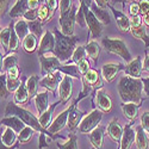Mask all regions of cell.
Segmentation results:
<instances>
[{"label": "cell", "mask_w": 149, "mask_h": 149, "mask_svg": "<svg viewBox=\"0 0 149 149\" xmlns=\"http://www.w3.org/2000/svg\"><path fill=\"white\" fill-rule=\"evenodd\" d=\"M122 103H137L142 104L143 82L141 78H132L129 75L123 77L117 86Z\"/></svg>", "instance_id": "obj_1"}, {"label": "cell", "mask_w": 149, "mask_h": 149, "mask_svg": "<svg viewBox=\"0 0 149 149\" xmlns=\"http://www.w3.org/2000/svg\"><path fill=\"white\" fill-rule=\"evenodd\" d=\"M5 116H17L18 118H20L24 123L26 124V125L33 128L36 131H38V132H44V134H48L53 140H56V139H63V136H61V135H54L52 132H49V130L44 129L42 127V124L40 123L38 118H36L30 111L25 110V109H23L20 107L18 104H16L15 102H11L6 105L5 107Z\"/></svg>", "instance_id": "obj_2"}, {"label": "cell", "mask_w": 149, "mask_h": 149, "mask_svg": "<svg viewBox=\"0 0 149 149\" xmlns=\"http://www.w3.org/2000/svg\"><path fill=\"white\" fill-rule=\"evenodd\" d=\"M54 35H55V50L54 54L57 56V58L67 63L69 61V58L72 57L74 50H75V45L79 41V38L77 36H67L65 33H62L61 30H58L57 28L54 29Z\"/></svg>", "instance_id": "obj_3"}, {"label": "cell", "mask_w": 149, "mask_h": 149, "mask_svg": "<svg viewBox=\"0 0 149 149\" xmlns=\"http://www.w3.org/2000/svg\"><path fill=\"white\" fill-rule=\"evenodd\" d=\"M80 10H82L84 12V17H85V22H86V26L88 28L90 31V37L92 40L94 38H99L103 33V29H104V24L99 20L94 13L91 11V8L85 4L84 0H80Z\"/></svg>", "instance_id": "obj_4"}, {"label": "cell", "mask_w": 149, "mask_h": 149, "mask_svg": "<svg viewBox=\"0 0 149 149\" xmlns=\"http://www.w3.org/2000/svg\"><path fill=\"white\" fill-rule=\"evenodd\" d=\"M102 45L107 53L116 54L119 57H122L124 61L130 62L132 60L125 42L120 38H109V37H105V38L102 40Z\"/></svg>", "instance_id": "obj_5"}, {"label": "cell", "mask_w": 149, "mask_h": 149, "mask_svg": "<svg viewBox=\"0 0 149 149\" xmlns=\"http://www.w3.org/2000/svg\"><path fill=\"white\" fill-rule=\"evenodd\" d=\"M104 112L98 107H94L90 113H86L82 120L80 122V125L78 128L80 134H90L92 130H94L103 119Z\"/></svg>", "instance_id": "obj_6"}, {"label": "cell", "mask_w": 149, "mask_h": 149, "mask_svg": "<svg viewBox=\"0 0 149 149\" xmlns=\"http://www.w3.org/2000/svg\"><path fill=\"white\" fill-rule=\"evenodd\" d=\"M77 13H78V6L73 4V7L63 15H60L58 23H60V30L62 33L67 36H74V25L77 23Z\"/></svg>", "instance_id": "obj_7"}, {"label": "cell", "mask_w": 149, "mask_h": 149, "mask_svg": "<svg viewBox=\"0 0 149 149\" xmlns=\"http://www.w3.org/2000/svg\"><path fill=\"white\" fill-rule=\"evenodd\" d=\"M131 23V30L130 32L132 33V36L135 38H139L141 40L144 45H146V50L149 48V35L147 33L146 26H143V18L141 15L139 16H134L130 19Z\"/></svg>", "instance_id": "obj_8"}, {"label": "cell", "mask_w": 149, "mask_h": 149, "mask_svg": "<svg viewBox=\"0 0 149 149\" xmlns=\"http://www.w3.org/2000/svg\"><path fill=\"white\" fill-rule=\"evenodd\" d=\"M63 75L65 74L61 70H55V72H52V73H48L47 75H44L41 79L40 86L43 88H45V90H48L49 92H52L53 94H55V92L58 88L62 79H63Z\"/></svg>", "instance_id": "obj_9"}, {"label": "cell", "mask_w": 149, "mask_h": 149, "mask_svg": "<svg viewBox=\"0 0 149 149\" xmlns=\"http://www.w3.org/2000/svg\"><path fill=\"white\" fill-rule=\"evenodd\" d=\"M73 93V78L65 74L58 86V100L61 104H67L72 99Z\"/></svg>", "instance_id": "obj_10"}, {"label": "cell", "mask_w": 149, "mask_h": 149, "mask_svg": "<svg viewBox=\"0 0 149 149\" xmlns=\"http://www.w3.org/2000/svg\"><path fill=\"white\" fill-rule=\"evenodd\" d=\"M93 99L95 100L94 105L98 106L99 110H102L104 113H109L112 110V100L109 97V94L105 92V90L102 87L97 91H93Z\"/></svg>", "instance_id": "obj_11"}, {"label": "cell", "mask_w": 149, "mask_h": 149, "mask_svg": "<svg viewBox=\"0 0 149 149\" xmlns=\"http://www.w3.org/2000/svg\"><path fill=\"white\" fill-rule=\"evenodd\" d=\"M78 103L75 100L72 102V110H70V113L68 117V124H67V129L69 132H75L80 125V122L82 120V118L85 117L86 112L84 111H80L77 107Z\"/></svg>", "instance_id": "obj_12"}, {"label": "cell", "mask_w": 149, "mask_h": 149, "mask_svg": "<svg viewBox=\"0 0 149 149\" xmlns=\"http://www.w3.org/2000/svg\"><path fill=\"white\" fill-rule=\"evenodd\" d=\"M70 110H72V104L69 105V107H67L66 110H63L62 112L53 120V123L50 124V127L48 128L49 132H52L54 135H57L61 130H63L67 124H68V117L70 113Z\"/></svg>", "instance_id": "obj_13"}, {"label": "cell", "mask_w": 149, "mask_h": 149, "mask_svg": "<svg viewBox=\"0 0 149 149\" xmlns=\"http://www.w3.org/2000/svg\"><path fill=\"white\" fill-rule=\"evenodd\" d=\"M55 43H56V41H55L54 32H50L49 30H45L43 37L41 38V42L38 44V50H37L38 56L44 55L45 53H54Z\"/></svg>", "instance_id": "obj_14"}, {"label": "cell", "mask_w": 149, "mask_h": 149, "mask_svg": "<svg viewBox=\"0 0 149 149\" xmlns=\"http://www.w3.org/2000/svg\"><path fill=\"white\" fill-rule=\"evenodd\" d=\"M134 127V120H131L129 124H127L123 128V136L119 143V149H130L134 142L136 141V131L132 129Z\"/></svg>", "instance_id": "obj_15"}, {"label": "cell", "mask_w": 149, "mask_h": 149, "mask_svg": "<svg viewBox=\"0 0 149 149\" xmlns=\"http://www.w3.org/2000/svg\"><path fill=\"white\" fill-rule=\"evenodd\" d=\"M107 8H110L111 12H112V15L115 16V19H116V23H117V26H118V29L120 30V32H123V33L130 32V30H131L130 18H128L123 13V12L117 11V10L112 6V4H109Z\"/></svg>", "instance_id": "obj_16"}, {"label": "cell", "mask_w": 149, "mask_h": 149, "mask_svg": "<svg viewBox=\"0 0 149 149\" xmlns=\"http://www.w3.org/2000/svg\"><path fill=\"white\" fill-rule=\"evenodd\" d=\"M124 68L125 65L123 63H106L102 67V78L106 82H111L115 80L116 75L120 70H124Z\"/></svg>", "instance_id": "obj_17"}, {"label": "cell", "mask_w": 149, "mask_h": 149, "mask_svg": "<svg viewBox=\"0 0 149 149\" xmlns=\"http://www.w3.org/2000/svg\"><path fill=\"white\" fill-rule=\"evenodd\" d=\"M143 69V63H142V57L141 56H136L134 60L125 65L124 72L127 73V75L132 77V78H142L141 77V72Z\"/></svg>", "instance_id": "obj_18"}, {"label": "cell", "mask_w": 149, "mask_h": 149, "mask_svg": "<svg viewBox=\"0 0 149 149\" xmlns=\"http://www.w3.org/2000/svg\"><path fill=\"white\" fill-rule=\"evenodd\" d=\"M104 136H105V128L102 125H98L94 130H92L88 134V140L92 143V146L95 147L97 149H103Z\"/></svg>", "instance_id": "obj_19"}, {"label": "cell", "mask_w": 149, "mask_h": 149, "mask_svg": "<svg viewBox=\"0 0 149 149\" xmlns=\"http://www.w3.org/2000/svg\"><path fill=\"white\" fill-rule=\"evenodd\" d=\"M33 99H35V105L37 109V112H38V116L42 115L44 111L50 106L49 105V91L48 90L38 92Z\"/></svg>", "instance_id": "obj_20"}, {"label": "cell", "mask_w": 149, "mask_h": 149, "mask_svg": "<svg viewBox=\"0 0 149 149\" xmlns=\"http://www.w3.org/2000/svg\"><path fill=\"white\" fill-rule=\"evenodd\" d=\"M107 135L112 140L113 142L120 143L122 140V136H123V128L119 125V123L117 120V118H113L109 123V127H107Z\"/></svg>", "instance_id": "obj_21"}, {"label": "cell", "mask_w": 149, "mask_h": 149, "mask_svg": "<svg viewBox=\"0 0 149 149\" xmlns=\"http://www.w3.org/2000/svg\"><path fill=\"white\" fill-rule=\"evenodd\" d=\"M29 99H30V95H29V92H28V88H26V79L23 78L22 85L19 86V88L15 92L13 102L16 104H18V105H24V104H26L29 102Z\"/></svg>", "instance_id": "obj_22"}, {"label": "cell", "mask_w": 149, "mask_h": 149, "mask_svg": "<svg viewBox=\"0 0 149 149\" xmlns=\"http://www.w3.org/2000/svg\"><path fill=\"white\" fill-rule=\"evenodd\" d=\"M1 124L4 127L12 128L17 134H19L24 128L26 127V124L24 123L20 118H18L17 116H5L4 118H1Z\"/></svg>", "instance_id": "obj_23"}, {"label": "cell", "mask_w": 149, "mask_h": 149, "mask_svg": "<svg viewBox=\"0 0 149 149\" xmlns=\"http://www.w3.org/2000/svg\"><path fill=\"white\" fill-rule=\"evenodd\" d=\"M122 111L123 115L125 118H128L129 120H135L137 118L139 115V110L142 106V104H137V103H122Z\"/></svg>", "instance_id": "obj_24"}, {"label": "cell", "mask_w": 149, "mask_h": 149, "mask_svg": "<svg viewBox=\"0 0 149 149\" xmlns=\"http://www.w3.org/2000/svg\"><path fill=\"white\" fill-rule=\"evenodd\" d=\"M82 78L87 81L94 91L99 90V88H102L103 87V81H102V77H100V74H99L95 69H90L87 73L85 74V75H82Z\"/></svg>", "instance_id": "obj_25"}, {"label": "cell", "mask_w": 149, "mask_h": 149, "mask_svg": "<svg viewBox=\"0 0 149 149\" xmlns=\"http://www.w3.org/2000/svg\"><path fill=\"white\" fill-rule=\"evenodd\" d=\"M28 10H29L28 0H17L15 6L10 10L8 15L11 18H22Z\"/></svg>", "instance_id": "obj_26"}, {"label": "cell", "mask_w": 149, "mask_h": 149, "mask_svg": "<svg viewBox=\"0 0 149 149\" xmlns=\"http://www.w3.org/2000/svg\"><path fill=\"white\" fill-rule=\"evenodd\" d=\"M38 38L33 35V33H29L25 38H24V41L22 42V45H23V49L25 50L28 54H33L36 53L37 50H38V41H37Z\"/></svg>", "instance_id": "obj_27"}, {"label": "cell", "mask_w": 149, "mask_h": 149, "mask_svg": "<svg viewBox=\"0 0 149 149\" xmlns=\"http://www.w3.org/2000/svg\"><path fill=\"white\" fill-rule=\"evenodd\" d=\"M91 11L94 13V16L100 20L104 25H109L110 24V22H111V19H110V13H109V11L106 10V8H102V7H99L97 4H95V1L93 0L92 1V5H91Z\"/></svg>", "instance_id": "obj_28"}, {"label": "cell", "mask_w": 149, "mask_h": 149, "mask_svg": "<svg viewBox=\"0 0 149 149\" xmlns=\"http://www.w3.org/2000/svg\"><path fill=\"white\" fill-rule=\"evenodd\" d=\"M58 103H60V100L56 102V103H54V104H50V106H49L42 115L38 116V120H40V123L42 124V127H43L44 129H48L49 127H50V124L53 123V122H52L53 113H54L55 107L58 105Z\"/></svg>", "instance_id": "obj_29"}, {"label": "cell", "mask_w": 149, "mask_h": 149, "mask_svg": "<svg viewBox=\"0 0 149 149\" xmlns=\"http://www.w3.org/2000/svg\"><path fill=\"white\" fill-rule=\"evenodd\" d=\"M136 147L137 149H148L149 137L142 125L136 127Z\"/></svg>", "instance_id": "obj_30"}, {"label": "cell", "mask_w": 149, "mask_h": 149, "mask_svg": "<svg viewBox=\"0 0 149 149\" xmlns=\"http://www.w3.org/2000/svg\"><path fill=\"white\" fill-rule=\"evenodd\" d=\"M85 47H86V52H87V56L93 60L94 65H97L99 55H100V45L98 44L97 41L91 40L90 42H87V44H86Z\"/></svg>", "instance_id": "obj_31"}, {"label": "cell", "mask_w": 149, "mask_h": 149, "mask_svg": "<svg viewBox=\"0 0 149 149\" xmlns=\"http://www.w3.org/2000/svg\"><path fill=\"white\" fill-rule=\"evenodd\" d=\"M18 142V134L10 127H5L4 132L1 134V143L6 146H13Z\"/></svg>", "instance_id": "obj_32"}, {"label": "cell", "mask_w": 149, "mask_h": 149, "mask_svg": "<svg viewBox=\"0 0 149 149\" xmlns=\"http://www.w3.org/2000/svg\"><path fill=\"white\" fill-rule=\"evenodd\" d=\"M40 82H41V77H38V75H31L26 79V88H28L30 99L35 98L36 94L38 93Z\"/></svg>", "instance_id": "obj_33"}, {"label": "cell", "mask_w": 149, "mask_h": 149, "mask_svg": "<svg viewBox=\"0 0 149 149\" xmlns=\"http://www.w3.org/2000/svg\"><path fill=\"white\" fill-rule=\"evenodd\" d=\"M15 30L19 37L20 42L24 41V38L30 33V29H29V23L25 19H20L18 22L15 23Z\"/></svg>", "instance_id": "obj_34"}, {"label": "cell", "mask_w": 149, "mask_h": 149, "mask_svg": "<svg viewBox=\"0 0 149 149\" xmlns=\"http://www.w3.org/2000/svg\"><path fill=\"white\" fill-rule=\"evenodd\" d=\"M10 41H11V26L8 25L5 29H1L0 32V43H1V48H4V56L10 54Z\"/></svg>", "instance_id": "obj_35"}, {"label": "cell", "mask_w": 149, "mask_h": 149, "mask_svg": "<svg viewBox=\"0 0 149 149\" xmlns=\"http://www.w3.org/2000/svg\"><path fill=\"white\" fill-rule=\"evenodd\" d=\"M17 62H18V58H17V54H16V53H10V54H7L6 56H4V58H3L1 73H6L10 68L17 66Z\"/></svg>", "instance_id": "obj_36"}, {"label": "cell", "mask_w": 149, "mask_h": 149, "mask_svg": "<svg viewBox=\"0 0 149 149\" xmlns=\"http://www.w3.org/2000/svg\"><path fill=\"white\" fill-rule=\"evenodd\" d=\"M77 141H78V136L75 135V132H69L68 134V140L63 143L57 142L56 147L58 149H78Z\"/></svg>", "instance_id": "obj_37"}, {"label": "cell", "mask_w": 149, "mask_h": 149, "mask_svg": "<svg viewBox=\"0 0 149 149\" xmlns=\"http://www.w3.org/2000/svg\"><path fill=\"white\" fill-rule=\"evenodd\" d=\"M29 23V29L30 32L33 33L37 38H42L43 35H44V30H43V23L40 19H36L32 22H28Z\"/></svg>", "instance_id": "obj_38"}, {"label": "cell", "mask_w": 149, "mask_h": 149, "mask_svg": "<svg viewBox=\"0 0 149 149\" xmlns=\"http://www.w3.org/2000/svg\"><path fill=\"white\" fill-rule=\"evenodd\" d=\"M36 130L29 125H26L25 128H24L19 134H18V141L22 143V144H25L28 142L31 141V139L33 137V135H35Z\"/></svg>", "instance_id": "obj_39"}, {"label": "cell", "mask_w": 149, "mask_h": 149, "mask_svg": "<svg viewBox=\"0 0 149 149\" xmlns=\"http://www.w3.org/2000/svg\"><path fill=\"white\" fill-rule=\"evenodd\" d=\"M87 56V52H86V47L85 45H79L75 48L73 55H72V61L67 62V63H79L80 61L85 60Z\"/></svg>", "instance_id": "obj_40"}, {"label": "cell", "mask_w": 149, "mask_h": 149, "mask_svg": "<svg viewBox=\"0 0 149 149\" xmlns=\"http://www.w3.org/2000/svg\"><path fill=\"white\" fill-rule=\"evenodd\" d=\"M10 26H11V41H10V53H16L18 50V48H19V37L15 30V23L12 22L10 24Z\"/></svg>", "instance_id": "obj_41"}, {"label": "cell", "mask_w": 149, "mask_h": 149, "mask_svg": "<svg viewBox=\"0 0 149 149\" xmlns=\"http://www.w3.org/2000/svg\"><path fill=\"white\" fill-rule=\"evenodd\" d=\"M37 11H38V19H40L43 24L48 23L49 20H52L53 15H52V11H50V8L48 7V5H47V4L41 5V6H40V8L37 10Z\"/></svg>", "instance_id": "obj_42"}, {"label": "cell", "mask_w": 149, "mask_h": 149, "mask_svg": "<svg viewBox=\"0 0 149 149\" xmlns=\"http://www.w3.org/2000/svg\"><path fill=\"white\" fill-rule=\"evenodd\" d=\"M10 93L11 92L7 87V75L6 73H1L0 74V95H1V99H6Z\"/></svg>", "instance_id": "obj_43"}, {"label": "cell", "mask_w": 149, "mask_h": 149, "mask_svg": "<svg viewBox=\"0 0 149 149\" xmlns=\"http://www.w3.org/2000/svg\"><path fill=\"white\" fill-rule=\"evenodd\" d=\"M52 140L53 139L48 134L40 132V136H38V148L40 149L49 148V146H50V143H52Z\"/></svg>", "instance_id": "obj_44"}, {"label": "cell", "mask_w": 149, "mask_h": 149, "mask_svg": "<svg viewBox=\"0 0 149 149\" xmlns=\"http://www.w3.org/2000/svg\"><path fill=\"white\" fill-rule=\"evenodd\" d=\"M22 82H23V78L12 79V78L7 77V87H8V91L10 92H16L19 88V86L22 85Z\"/></svg>", "instance_id": "obj_45"}, {"label": "cell", "mask_w": 149, "mask_h": 149, "mask_svg": "<svg viewBox=\"0 0 149 149\" xmlns=\"http://www.w3.org/2000/svg\"><path fill=\"white\" fill-rule=\"evenodd\" d=\"M60 15H63L66 12H68L72 7H73V4H72V0H60Z\"/></svg>", "instance_id": "obj_46"}, {"label": "cell", "mask_w": 149, "mask_h": 149, "mask_svg": "<svg viewBox=\"0 0 149 149\" xmlns=\"http://www.w3.org/2000/svg\"><path fill=\"white\" fill-rule=\"evenodd\" d=\"M23 19H25L26 22H32L38 19V11L37 10H28L25 12V15L23 16Z\"/></svg>", "instance_id": "obj_47"}, {"label": "cell", "mask_w": 149, "mask_h": 149, "mask_svg": "<svg viewBox=\"0 0 149 149\" xmlns=\"http://www.w3.org/2000/svg\"><path fill=\"white\" fill-rule=\"evenodd\" d=\"M78 65V68H79V72L81 73V75H85L86 73H87L90 69H91V66H90V62L87 61V60H82V61H80L79 63H77Z\"/></svg>", "instance_id": "obj_48"}, {"label": "cell", "mask_w": 149, "mask_h": 149, "mask_svg": "<svg viewBox=\"0 0 149 149\" xmlns=\"http://www.w3.org/2000/svg\"><path fill=\"white\" fill-rule=\"evenodd\" d=\"M141 125L143 127L144 131L147 132L148 137H149V112L148 111L143 112V115L141 116Z\"/></svg>", "instance_id": "obj_49"}, {"label": "cell", "mask_w": 149, "mask_h": 149, "mask_svg": "<svg viewBox=\"0 0 149 149\" xmlns=\"http://www.w3.org/2000/svg\"><path fill=\"white\" fill-rule=\"evenodd\" d=\"M6 75L8 78H12V79H17V78H20V69L18 68V66H15L10 68L7 72H6Z\"/></svg>", "instance_id": "obj_50"}, {"label": "cell", "mask_w": 149, "mask_h": 149, "mask_svg": "<svg viewBox=\"0 0 149 149\" xmlns=\"http://www.w3.org/2000/svg\"><path fill=\"white\" fill-rule=\"evenodd\" d=\"M139 5H140L141 16H144L146 13L149 12V0H140Z\"/></svg>", "instance_id": "obj_51"}, {"label": "cell", "mask_w": 149, "mask_h": 149, "mask_svg": "<svg viewBox=\"0 0 149 149\" xmlns=\"http://www.w3.org/2000/svg\"><path fill=\"white\" fill-rule=\"evenodd\" d=\"M129 12H130L131 17L141 15V11H140V5H139V3H131V4H130Z\"/></svg>", "instance_id": "obj_52"}, {"label": "cell", "mask_w": 149, "mask_h": 149, "mask_svg": "<svg viewBox=\"0 0 149 149\" xmlns=\"http://www.w3.org/2000/svg\"><path fill=\"white\" fill-rule=\"evenodd\" d=\"M47 5H48V7H49V8H50L52 15L54 16L55 11H56V10H57V7L60 6V1H58V0H47Z\"/></svg>", "instance_id": "obj_53"}, {"label": "cell", "mask_w": 149, "mask_h": 149, "mask_svg": "<svg viewBox=\"0 0 149 149\" xmlns=\"http://www.w3.org/2000/svg\"><path fill=\"white\" fill-rule=\"evenodd\" d=\"M10 1H11V0H0V10H1V11H0V16H1V17H4L5 13L7 12Z\"/></svg>", "instance_id": "obj_54"}, {"label": "cell", "mask_w": 149, "mask_h": 149, "mask_svg": "<svg viewBox=\"0 0 149 149\" xmlns=\"http://www.w3.org/2000/svg\"><path fill=\"white\" fill-rule=\"evenodd\" d=\"M28 5H29V10H38L41 3L40 0H28Z\"/></svg>", "instance_id": "obj_55"}, {"label": "cell", "mask_w": 149, "mask_h": 149, "mask_svg": "<svg viewBox=\"0 0 149 149\" xmlns=\"http://www.w3.org/2000/svg\"><path fill=\"white\" fill-rule=\"evenodd\" d=\"M140 0H111L112 5L115 4H122L123 6H125V4H131V3H139Z\"/></svg>", "instance_id": "obj_56"}, {"label": "cell", "mask_w": 149, "mask_h": 149, "mask_svg": "<svg viewBox=\"0 0 149 149\" xmlns=\"http://www.w3.org/2000/svg\"><path fill=\"white\" fill-rule=\"evenodd\" d=\"M142 82H143V90L147 97H149V77L148 78H141Z\"/></svg>", "instance_id": "obj_57"}, {"label": "cell", "mask_w": 149, "mask_h": 149, "mask_svg": "<svg viewBox=\"0 0 149 149\" xmlns=\"http://www.w3.org/2000/svg\"><path fill=\"white\" fill-rule=\"evenodd\" d=\"M94 1L99 7H102V8H107V6L110 4V0H94Z\"/></svg>", "instance_id": "obj_58"}, {"label": "cell", "mask_w": 149, "mask_h": 149, "mask_svg": "<svg viewBox=\"0 0 149 149\" xmlns=\"http://www.w3.org/2000/svg\"><path fill=\"white\" fill-rule=\"evenodd\" d=\"M143 70L149 73V54H147V52H146V58L143 61Z\"/></svg>", "instance_id": "obj_59"}, {"label": "cell", "mask_w": 149, "mask_h": 149, "mask_svg": "<svg viewBox=\"0 0 149 149\" xmlns=\"http://www.w3.org/2000/svg\"><path fill=\"white\" fill-rule=\"evenodd\" d=\"M19 144H20L19 141H18L16 144H13V146H6V144L1 143V146H0V149H17V148L19 147Z\"/></svg>", "instance_id": "obj_60"}, {"label": "cell", "mask_w": 149, "mask_h": 149, "mask_svg": "<svg viewBox=\"0 0 149 149\" xmlns=\"http://www.w3.org/2000/svg\"><path fill=\"white\" fill-rule=\"evenodd\" d=\"M142 18H143V24L149 28V12H148V13H146L144 16H142Z\"/></svg>", "instance_id": "obj_61"}, {"label": "cell", "mask_w": 149, "mask_h": 149, "mask_svg": "<svg viewBox=\"0 0 149 149\" xmlns=\"http://www.w3.org/2000/svg\"><path fill=\"white\" fill-rule=\"evenodd\" d=\"M40 3H41V5H43V4H47V0H40Z\"/></svg>", "instance_id": "obj_62"}, {"label": "cell", "mask_w": 149, "mask_h": 149, "mask_svg": "<svg viewBox=\"0 0 149 149\" xmlns=\"http://www.w3.org/2000/svg\"><path fill=\"white\" fill-rule=\"evenodd\" d=\"M92 149H97V148H95V147H93V146H92Z\"/></svg>", "instance_id": "obj_63"}]
</instances>
